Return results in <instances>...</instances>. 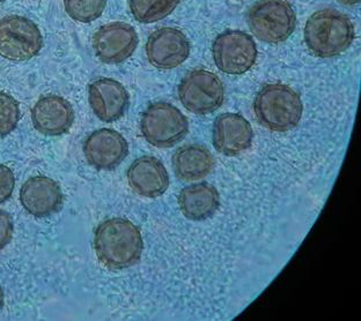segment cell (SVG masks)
I'll use <instances>...</instances> for the list:
<instances>
[{
	"instance_id": "6da1fadb",
	"label": "cell",
	"mask_w": 361,
	"mask_h": 321,
	"mask_svg": "<svg viewBox=\"0 0 361 321\" xmlns=\"http://www.w3.org/2000/svg\"><path fill=\"white\" fill-rule=\"evenodd\" d=\"M94 248L99 260L109 270H126L140 260L144 241L140 230L133 222L114 218L97 227Z\"/></svg>"
},
{
	"instance_id": "7a4b0ae2",
	"label": "cell",
	"mask_w": 361,
	"mask_h": 321,
	"mask_svg": "<svg viewBox=\"0 0 361 321\" xmlns=\"http://www.w3.org/2000/svg\"><path fill=\"white\" fill-rule=\"evenodd\" d=\"M303 35L312 54L321 58H334L351 46L355 26L345 14L326 8L310 16Z\"/></svg>"
},
{
	"instance_id": "3957f363",
	"label": "cell",
	"mask_w": 361,
	"mask_h": 321,
	"mask_svg": "<svg viewBox=\"0 0 361 321\" xmlns=\"http://www.w3.org/2000/svg\"><path fill=\"white\" fill-rule=\"evenodd\" d=\"M256 118L265 129L288 132L295 129L303 113L301 97L284 84H270L262 88L254 101Z\"/></svg>"
},
{
	"instance_id": "277c9868",
	"label": "cell",
	"mask_w": 361,
	"mask_h": 321,
	"mask_svg": "<svg viewBox=\"0 0 361 321\" xmlns=\"http://www.w3.org/2000/svg\"><path fill=\"white\" fill-rule=\"evenodd\" d=\"M249 30L262 42H284L297 27V15L287 0H259L249 10Z\"/></svg>"
},
{
	"instance_id": "5b68a950",
	"label": "cell",
	"mask_w": 361,
	"mask_h": 321,
	"mask_svg": "<svg viewBox=\"0 0 361 321\" xmlns=\"http://www.w3.org/2000/svg\"><path fill=\"white\" fill-rule=\"evenodd\" d=\"M146 141L158 148L176 145L189 132V122L180 109L171 103H153L146 109L140 122Z\"/></svg>"
},
{
	"instance_id": "8992f818",
	"label": "cell",
	"mask_w": 361,
	"mask_h": 321,
	"mask_svg": "<svg viewBox=\"0 0 361 321\" xmlns=\"http://www.w3.org/2000/svg\"><path fill=\"white\" fill-rule=\"evenodd\" d=\"M178 97L188 111L203 116L214 113L223 106L225 88L212 72L194 70L180 81Z\"/></svg>"
},
{
	"instance_id": "52a82bcc",
	"label": "cell",
	"mask_w": 361,
	"mask_h": 321,
	"mask_svg": "<svg viewBox=\"0 0 361 321\" xmlns=\"http://www.w3.org/2000/svg\"><path fill=\"white\" fill-rule=\"evenodd\" d=\"M42 34L32 20L10 15L0 19V56L12 61H25L39 55Z\"/></svg>"
},
{
	"instance_id": "ba28073f",
	"label": "cell",
	"mask_w": 361,
	"mask_h": 321,
	"mask_svg": "<svg viewBox=\"0 0 361 321\" xmlns=\"http://www.w3.org/2000/svg\"><path fill=\"white\" fill-rule=\"evenodd\" d=\"M216 68L229 75H241L255 65L258 51L252 36L241 30H227L216 36L212 44Z\"/></svg>"
},
{
	"instance_id": "9c48e42d",
	"label": "cell",
	"mask_w": 361,
	"mask_h": 321,
	"mask_svg": "<svg viewBox=\"0 0 361 321\" xmlns=\"http://www.w3.org/2000/svg\"><path fill=\"white\" fill-rule=\"evenodd\" d=\"M94 52L106 64H120L129 59L138 45V35L131 25L111 23L101 27L93 36Z\"/></svg>"
},
{
	"instance_id": "30bf717a",
	"label": "cell",
	"mask_w": 361,
	"mask_h": 321,
	"mask_svg": "<svg viewBox=\"0 0 361 321\" xmlns=\"http://www.w3.org/2000/svg\"><path fill=\"white\" fill-rule=\"evenodd\" d=\"M146 56L154 68L173 70L189 58L190 43L187 36L176 28H160L149 35L146 43Z\"/></svg>"
},
{
	"instance_id": "8fae6325",
	"label": "cell",
	"mask_w": 361,
	"mask_h": 321,
	"mask_svg": "<svg viewBox=\"0 0 361 321\" xmlns=\"http://www.w3.org/2000/svg\"><path fill=\"white\" fill-rule=\"evenodd\" d=\"M128 154L129 144L120 132L115 130H97L85 141V158L97 170L116 169Z\"/></svg>"
},
{
	"instance_id": "7c38bea8",
	"label": "cell",
	"mask_w": 361,
	"mask_h": 321,
	"mask_svg": "<svg viewBox=\"0 0 361 321\" xmlns=\"http://www.w3.org/2000/svg\"><path fill=\"white\" fill-rule=\"evenodd\" d=\"M88 101L94 115L102 122H116L129 108L130 96L118 81L102 77L88 87Z\"/></svg>"
},
{
	"instance_id": "4fadbf2b",
	"label": "cell",
	"mask_w": 361,
	"mask_h": 321,
	"mask_svg": "<svg viewBox=\"0 0 361 321\" xmlns=\"http://www.w3.org/2000/svg\"><path fill=\"white\" fill-rule=\"evenodd\" d=\"M254 131L239 113H223L213 125V145L227 156H236L252 147Z\"/></svg>"
},
{
	"instance_id": "5bb4252c",
	"label": "cell",
	"mask_w": 361,
	"mask_h": 321,
	"mask_svg": "<svg viewBox=\"0 0 361 321\" xmlns=\"http://www.w3.org/2000/svg\"><path fill=\"white\" fill-rule=\"evenodd\" d=\"M20 203L30 215L45 218L59 212L63 194L59 183L51 178L32 177L21 187Z\"/></svg>"
},
{
	"instance_id": "9a60e30c",
	"label": "cell",
	"mask_w": 361,
	"mask_h": 321,
	"mask_svg": "<svg viewBox=\"0 0 361 321\" xmlns=\"http://www.w3.org/2000/svg\"><path fill=\"white\" fill-rule=\"evenodd\" d=\"M32 122L36 131L42 134H64L73 125L75 110L64 97L49 95L39 99L32 106Z\"/></svg>"
},
{
	"instance_id": "2e32d148",
	"label": "cell",
	"mask_w": 361,
	"mask_h": 321,
	"mask_svg": "<svg viewBox=\"0 0 361 321\" xmlns=\"http://www.w3.org/2000/svg\"><path fill=\"white\" fill-rule=\"evenodd\" d=\"M126 177L133 192L145 198H158L169 187V175L165 165L152 156L133 160Z\"/></svg>"
},
{
	"instance_id": "e0dca14e",
	"label": "cell",
	"mask_w": 361,
	"mask_h": 321,
	"mask_svg": "<svg viewBox=\"0 0 361 321\" xmlns=\"http://www.w3.org/2000/svg\"><path fill=\"white\" fill-rule=\"evenodd\" d=\"M178 205L187 219L203 221L211 218L219 208L220 194L210 184H194L180 191Z\"/></svg>"
},
{
	"instance_id": "ac0fdd59",
	"label": "cell",
	"mask_w": 361,
	"mask_h": 321,
	"mask_svg": "<svg viewBox=\"0 0 361 321\" xmlns=\"http://www.w3.org/2000/svg\"><path fill=\"white\" fill-rule=\"evenodd\" d=\"M176 176L187 182L203 180L214 168L212 153L205 146L188 145L180 147L171 158Z\"/></svg>"
},
{
	"instance_id": "d6986e66",
	"label": "cell",
	"mask_w": 361,
	"mask_h": 321,
	"mask_svg": "<svg viewBox=\"0 0 361 321\" xmlns=\"http://www.w3.org/2000/svg\"><path fill=\"white\" fill-rule=\"evenodd\" d=\"M180 0H129L133 18L142 23H154L173 13Z\"/></svg>"
},
{
	"instance_id": "ffe728a7",
	"label": "cell",
	"mask_w": 361,
	"mask_h": 321,
	"mask_svg": "<svg viewBox=\"0 0 361 321\" xmlns=\"http://www.w3.org/2000/svg\"><path fill=\"white\" fill-rule=\"evenodd\" d=\"M106 0H64L65 12L78 23H92L104 14Z\"/></svg>"
},
{
	"instance_id": "44dd1931",
	"label": "cell",
	"mask_w": 361,
	"mask_h": 321,
	"mask_svg": "<svg viewBox=\"0 0 361 321\" xmlns=\"http://www.w3.org/2000/svg\"><path fill=\"white\" fill-rule=\"evenodd\" d=\"M20 120V106L10 94L0 92V139L11 134Z\"/></svg>"
},
{
	"instance_id": "7402d4cb",
	"label": "cell",
	"mask_w": 361,
	"mask_h": 321,
	"mask_svg": "<svg viewBox=\"0 0 361 321\" xmlns=\"http://www.w3.org/2000/svg\"><path fill=\"white\" fill-rule=\"evenodd\" d=\"M16 187V177L10 168L0 164V205L12 196Z\"/></svg>"
},
{
	"instance_id": "603a6c76",
	"label": "cell",
	"mask_w": 361,
	"mask_h": 321,
	"mask_svg": "<svg viewBox=\"0 0 361 321\" xmlns=\"http://www.w3.org/2000/svg\"><path fill=\"white\" fill-rule=\"evenodd\" d=\"M13 238V221L10 214L0 210V248L10 244Z\"/></svg>"
},
{
	"instance_id": "cb8c5ba5",
	"label": "cell",
	"mask_w": 361,
	"mask_h": 321,
	"mask_svg": "<svg viewBox=\"0 0 361 321\" xmlns=\"http://www.w3.org/2000/svg\"><path fill=\"white\" fill-rule=\"evenodd\" d=\"M338 1L341 4H344V5H348V6H353V5L359 4L360 0H338Z\"/></svg>"
},
{
	"instance_id": "d4e9b609",
	"label": "cell",
	"mask_w": 361,
	"mask_h": 321,
	"mask_svg": "<svg viewBox=\"0 0 361 321\" xmlns=\"http://www.w3.org/2000/svg\"><path fill=\"white\" fill-rule=\"evenodd\" d=\"M4 306V290L3 288H1V286H0V311H1V308H3Z\"/></svg>"
},
{
	"instance_id": "484cf974",
	"label": "cell",
	"mask_w": 361,
	"mask_h": 321,
	"mask_svg": "<svg viewBox=\"0 0 361 321\" xmlns=\"http://www.w3.org/2000/svg\"><path fill=\"white\" fill-rule=\"evenodd\" d=\"M3 1H6V0H0V3H3Z\"/></svg>"
}]
</instances>
